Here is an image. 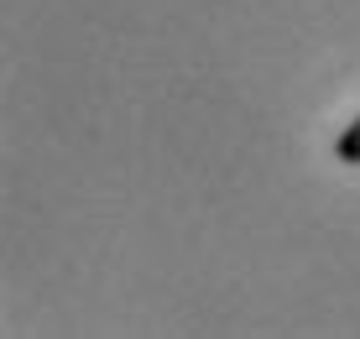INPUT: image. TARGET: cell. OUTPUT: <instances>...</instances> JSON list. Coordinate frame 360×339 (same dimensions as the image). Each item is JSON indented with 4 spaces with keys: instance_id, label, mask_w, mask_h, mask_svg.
I'll use <instances>...</instances> for the list:
<instances>
[{
    "instance_id": "6da1fadb",
    "label": "cell",
    "mask_w": 360,
    "mask_h": 339,
    "mask_svg": "<svg viewBox=\"0 0 360 339\" xmlns=\"http://www.w3.org/2000/svg\"><path fill=\"white\" fill-rule=\"evenodd\" d=\"M334 152H340V162H350V167H360V115L350 120V131L340 136V146H334Z\"/></svg>"
}]
</instances>
